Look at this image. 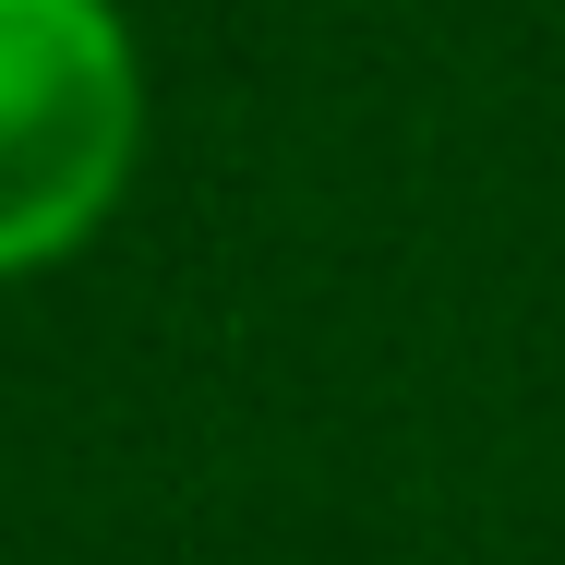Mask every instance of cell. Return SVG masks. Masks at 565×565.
<instances>
[{
	"label": "cell",
	"mask_w": 565,
	"mask_h": 565,
	"mask_svg": "<svg viewBox=\"0 0 565 565\" xmlns=\"http://www.w3.org/2000/svg\"><path fill=\"white\" fill-rule=\"evenodd\" d=\"M132 169V49L109 0H0V277L73 253Z\"/></svg>",
	"instance_id": "1"
}]
</instances>
